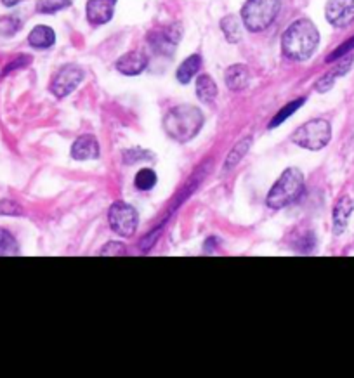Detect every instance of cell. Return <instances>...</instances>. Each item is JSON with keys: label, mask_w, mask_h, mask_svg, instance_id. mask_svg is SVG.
I'll use <instances>...</instances> for the list:
<instances>
[{"label": "cell", "mask_w": 354, "mask_h": 378, "mask_svg": "<svg viewBox=\"0 0 354 378\" xmlns=\"http://www.w3.org/2000/svg\"><path fill=\"white\" fill-rule=\"evenodd\" d=\"M319 33L309 19H298L285 30L281 37V49L287 58L294 61H305L316 51Z\"/></svg>", "instance_id": "cell-1"}, {"label": "cell", "mask_w": 354, "mask_h": 378, "mask_svg": "<svg viewBox=\"0 0 354 378\" xmlns=\"http://www.w3.org/2000/svg\"><path fill=\"white\" fill-rule=\"evenodd\" d=\"M201 125H203L201 111L196 106H187V104L172 108L163 118V128L167 135L179 142L193 139L200 132Z\"/></svg>", "instance_id": "cell-2"}, {"label": "cell", "mask_w": 354, "mask_h": 378, "mask_svg": "<svg viewBox=\"0 0 354 378\" xmlns=\"http://www.w3.org/2000/svg\"><path fill=\"white\" fill-rule=\"evenodd\" d=\"M304 189V175L298 169H288L281 173L278 182L267 194V205L271 208H283L294 203Z\"/></svg>", "instance_id": "cell-3"}, {"label": "cell", "mask_w": 354, "mask_h": 378, "mask_svg": "<svg viewBox=\"0 0 354 378\" xmlns=\"http://www.w3.org/2000/svg\"><path fill=\"white\" fill-rule=\"evenodd\" d=\"M281 9V0H246L242 9L246 30L262 31L276 19Z\"/></svg>", "instance_id": "cell-4"}, {"label": "cell", "mask_w": 354, "mask_h": 378, "mask_svg": "<svg viewBox=\"0 0 354 378\" xmlns=\"http://www.w3.org/2000/svg\"><path fill=\"white\" fill-rule=\"evenodd\" d=\"M330 137H332V128L326 120H311L298 127L292 135V141L297 146L305 149H321L328 144Z\"/></svg>", "instance_id": "cell-5"}, {"label": "cell", "mask_w": 354, "mask_h": 378, "mask_svg": "<svg viewBox=\"0 0 354 378\" xmlns=\"http://www.w3.org/2000/svg\"><path fill=\"white\" fill-rule=\"evenodd\" d=\"M108 221H110L111 229L120 236H132L137 229V214L130 205L121 203V201L111 205L110 212H108Z\"/></svg>", "instance_id": "cell-6"}, {"label": "cell", "mask_w": 354, "mask_h": 378, "mask_svg": "<svg viewBox=\"0 0 354 378\" xmlns=\"http://www.w3.org/2000/svg\"><path fill=\"white\" fill-rule=\"evenodd\" d=\"M180 35H183L180 28L177 24H170V26L162 28V30L151 31L148 35V42L155 52L170 55L174 52V49H176V45L179 44Z\"/></svg>", "instance_id": "cell-7"}, {"label": "cell", "mask_w": 354, "mask_h": 378, "mask_svg": "<svg viewBox=\"0 0 354 378\" xmlns=\"http://www.w3.org/2000/svg\"><path fill=\"white\" fill-rule=\"evenodd\" d=\"M82 78H83L82 69L76 68V66H65V68L59 69V71L56 73L54 78H52L51 83L52 94H54L56 97H66L78 87Z\"/></svg>", "instance_id": "cell-8"}, {"label": "cell", "mask_w": 354, "mask_h": 378, "mask_svg": "<svg viewBox=\"0 0 354 378\" xmlns=\"http://www.w3.org/2000/svg\"><path fill=\"white\" fill-rule=\"evenodd\" d=\"M325 14L328 23L333 26H347L354 21V0H328Z\"/></svg>", "instance_id": "cell-9"}, {"label": "cell", "mask_w": 354, "mask_h": 378, "mask_svg": "<svg viewBox=\"0 0 354 378\" xmlns=\"http://www.w3.org/2000/svg\"><path fill=\"white\" fill-rule=\"evenodd\" d=\"M117 0H89L87 2V21L92 26L106 24L113 17Z\"/></svg>", "instance_id": "cell-10"}, {"label": "cell", "mask_w": 354, "mask_h": 378, "mask_svg": "<svg viewBox=\"0 0 354 378\" xmlns=\"http://www.w3.org/2000/svg\"><path fill=\"white\" fill-rule=\"evenodd\" d=\"M148 66V58L141 52H127L121 58H118L117 61V69L124 75L134 76L139 73L144 71V68Z\"/></svg>", "instance_id": "cell-11"}, {"label": "cell", "mask_w": 354, "mask_h": 378, "mask_svg": "<svg viewBox=\"0 0 354 378\" xmlns=\"http://www.w3.org/2000/svg\"><path fill=\"white\" fill-rule=\"evenodd\" d=\"M71 156L75 160H94L99 156V144L92 135H82L71 146Z\"/></svg>", "instance_id": "cell-12"}, {"label": "cell", "mask_w": 354, "mask_h": 378, "mask_svg": "<svg viewBox=\"0 0 354 378\" xmlns=\"http://www.w3.org/2000/svg\"><path fill=\"white\" fill-rule=\"evenodd\" d=\"M351 65H353V55H347V58H344L342 61L335 66V68L330 69L325 76H321V78L316 82V90H318V92H326L328 89H332V85H333V82H335L337 76H342L344 73L349 71Z\"/></svg>", "instance_id": "cell-13"}, {"label": "cell", "mask_w": 354, "mask_h": 378, "mask_svg": "<svg viewBox=\"0 0 354 378\" xmlns=\"http://www.w3.org/2000/svg\"><path fill=\"white\" fill-rule=\"evenodd\" d=\"M56 33L52 28L45 26V24H38L28 35V44L35 49H49L54 45Z\"/></svg>", "instance_id": "cell-14"}, {"label": "cell", "mask_w": 354, "mask_h": 378, "mask_svg": "<svg viewBox=\"0 0 354 378\" xmlns=\"http://www.w3.org/2000/svg\"><path fill=\"white\" fill-rule=\"evenodd\" d=\"M351 214H353V201H351V198L344 196L333 208V231H335V234H340L346 229L347 218Z\"/></svg>", "instance_id": "cell-15"}, {"label": "cell", "mask_w": 354, "mask_h": 378, "mask_svg": "<svg viewBox=\"0 0 354 378\" xmlns=\"http://www.w3.org/2000/svg\"><path fill=\"white\" fill-rule=\"evenodd\" d=\"M248 83V69L243 65L229 66L226 71V85L229 90H243Z\"/></svg>", "instance_id": "cell-16"}, {"label": "cell", "mask_w": 354, "mask_h": 378, "mask_svg": "<svg viewBox=\"0 0 354 378\" xmlns=\"http://www.w3.org/2000/svg\"><path fill=\"white\" fill-rule=\"evenodd\" d=\"M200 68H201V55L193 54L189 55V58H186L183 62H180L179 68H177V73H176L177 82L187 83L194 75H196Z\"/></svg>", "instance_id": "cell-17"}, {"label": "cell", "mask_w": 354, "mask_h": 378, "mask_svg": "<svg viewBox=\"0 0 354 378\" xmlns=\"http://www.w3.org/2000/svg\"><path fill=\"white\" fill-rule=\"evenodd\" d=\"M196 96L200 97L203 103H212L217 96V85H215L214 78L208 75H201L196 80Z\"/></svg>", "instance_id": "cell-18"}, {"label": "cell", "mask_w": 354, "mask_h": 378, "mask_svg": "<svg viewBox=\"0 0 354 378\" xmlns=\"http://www.w3.org/2000/svg\"><path fill=\"white\" fill-rule=\"evenodd\" d=\"M221 30L226 35L228 42L236 44V42L242 40V28H239V21L235 16H226L221 21Z\"/></svg>", "instance_id": "cell-19"}, {"label": "cell", "mask_w": 354, "mask_h": 378, "mask_svg": "<svg viewBox=\"0 0 354 378\" xmlns=\"http://www.w3.org/2000/svg\"><path fill=\"white\" fill-rule=\"evenodd\" d=\"M250 144H252V139H243V141H239L238 144L231 149V153L228 155V158H226L224 170H231L233 166H236V163H238L239 160L245 156V153L248 151Z\"/></svg>", "instance_id": "cell-20"}, {"label": "cell", "mask_w": 354, "mask_h": 378, "mask_svg": "<svg viewBox=\"0 0 354 378\" xmlns=\"http://www.w3.org/2000/svg\"><path fill=\"white\" fill-rule=\"evenodd\" d=\"M305 103V99L304 97H302V99H295V101H292V103H288L287 106H283L280 110V113L276 114V117L273 118V120H271V123H269V128H273V127H278V125H281L283 123L285 120H287L288 117H292V114L295 113V111L298 110V108L302 106V104Z\"/></svg>", "instance_id": "cell-21"}, {"label": "cell", "mask_w": 354, "mask_h": 378, "mask_svg": "<svg viewBox=\"0 0 354 378\" xmlns=\"http://www.w3.org/2000/svg\"><path fill=\"white\" fill-rule=\"evenodd\" d=\"M17 253H19V248H17L14 236L0 227V255H17Z\"/></svg>", "instance_id": "cell-22"}, {"label": "cell", "mask_w": 354, "mask_h": 378, "mask_svg": "<svg viewBox=\"0 0 354 378\" xmlns=\"http://www.w3.org/2000/svg\"><path fill=\"white\" fill-rule=\"evenodd\" d=\"M134 184H135V187L141 191L153 189V186L156 184V173L153 172L151 169H141L137 172V175H135Z\"/></svg>", "instance_id": "cell-23"}, {"label": "cell", "mask_w": 354, "mask_h": 378, "mask_svg": "<svg viewBox=\"0 0 354 378\" xmlns=\"http://www.w3.org/2000/svg\"><path fill=\"white\" fill-rule=\"evenodd\" d=\"M69 3H71V0H38L37 9L44 14H51L56 12V10L65 9Z\"/></svg>", "instance_id": "cell-24"}, {"label": "cell", "mask_w": 354, "mask_h": 378, "mask_svg": "<svg viewBox=\"0 0 354 378\" xmlns=\"http://www.w3.org/2000/svg\"><path fill=\"white\" fill-rule=\"evenodd\" d=\"M351 51H354V37H351L349 40H347V42H344V44L340 45V47H337L335 51H333L332 54H330L328 58H326V61H328V62H332V61H335V59L344 58V55L351 54Z\"/></svg>", "instance_id": "cell-25"}, {"label": "cell", "mask_w": 354, "mask_h": 378, "mask_svg": "<svg viewBox=\"0 0 354 378\" xmlns=\"http://www.w3.org/2000/svg\"><path fill=\"white\" fill-rule=\"evenodd\" d=\"M125 253V246L121 243H108L103 250H101V255H121Z\"/></svg>", "instance_id": "cell-26"}, {"label": "cell", "mask_w": 354, "mask_h": 378, "mask_svg": "<svg viewBox=\"0 0 354 378\" xmlns=\"http://www.w3.org/2000/svg\"><path fill=\"white\" fill-rule=\"evenodd\" d=\"M0 214L3 215H19L21 214V208L17 207L14 201H0Z\"/></svg>", "instance_id": "cell-27"}, {"label": "cell", "mask_w": 354, "mask_h": 378, "mask_svg": "<svg viewBox=\"0 0 354 378\" xmlns=\"http://www.w3.org/2000/svg\"><path fill=\"white\" fill-rule=\"evenodd\" d=\"M28 62H30V58H24V55H21V58H19V59H17V61L10 62V65H9V66H7L6 73H9V71H12V69L19 68V66H24V65H28Z\"/></svg>", "instance_id": "cell-28"}, {"label": "cell", "mask_w": 354, "mask_h": 378, "mask_svg": "<svg viewBox=\"0 0 354 378\" xmlns=\"http://www.w3.org/2000/svg\"><path fill=\"white\" fill-rule=\"evenodd\" d=\"M19 2H23V0H2L3 6H7V7H14V6H17Z\"/></svg>", "instance_id": "cell-29"}]
</instances>
